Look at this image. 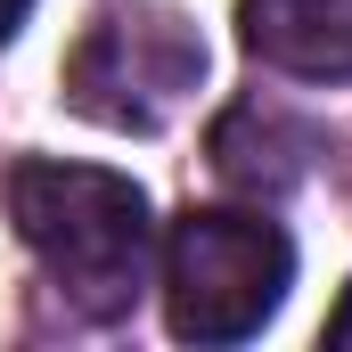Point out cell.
Masks as SVG:
<instances>
[{"mask_svg":"<svg viewBox=\"0 0 352 352\" xmlns=\"http://www.w3.org/2000/svg\"><path fill=\"white\" fill-rule=\"evenodd\" d=\"M205 82V41L164 0H107L66 58V107L107 131H164Z\"/></svg>","mask_w":352,"mask_h":352,"instance_id":"2","label":"cell"},{"mask_svg":"<svg viewBox=\"0 0 352 352\" xmlns=\"http://www.w3.org/2000/svg\"><path fill=\"white\" fill-rule=\"evenodd\" d=\"M238 41L295 82H352V0H238Z\"/></svg>","mask_w":352,"mask_h":352,"instance_id":"4","label":"cell"},{"mask_svg":"<svg viewBox=\"0 0 352 352\" xmlns=\"http://www.w3.org/2000/svg\"><path fill=\"white\" fill-rule=\"evenodd\" d=\"M25 8H33V0H0V50L16 41V25H25Z\"/></svg>","mask_w":352,"mask_h":352,"instance_id":"7","label":"cell"},{"mask_svg":"<svg viewBox=\"0 0 352 352\" xmlns=\"http://www.w3.org/2000/svg\"><path fill=\"white\" fill-rule=\"evenodd\" d=\"M295 246L263 213H188L164 238V320L180 344H238L287 303Z\"/></svg>","mask_w":352,"mask_h":352,"instance_id":"3","label":"cell"},{"mask_svg":"<svg viewBox=\"0 0 352 352\" xmlns=\"http://www.w3.org/2000/svg\"><path fill=\"white\" fill-rule=\"evenodd\" d=\"M328 344H352V287H344V303L328 311Z\"/></svg>","mask_w":352,"mask_h":352,"instance_id":"6","label":"cell"},{"mask_svg":"<svg viewBox=\"0 0 352 352\" xmlns=\"http://www.w3.org/2000/svg\"><path fill=\"white\" fill-rule=\"evenodd\" d=\"M303 156H311V131H295L287 115H263V107H238L213 131V173L230 180V188H254V197L295 188L303 180Z\"/></svg>","mask_w":352,"mask_h":352,"instance_id":"5","label":"cell"},{"mask_svg":"<svg viewBox=\"0 0 352 352\" xmlns=\"http://www.w3.org/2000/svg\"><path fill=\"white\" fill-rule=\"evenodd\" d=\"M8 221L82 320H123L148 287V197L140 180L25 156L8 173Z\"/></svg>","mask_w":352,"mask_h":352,"instance_id":"1","label":"cell"}]
</instances>
